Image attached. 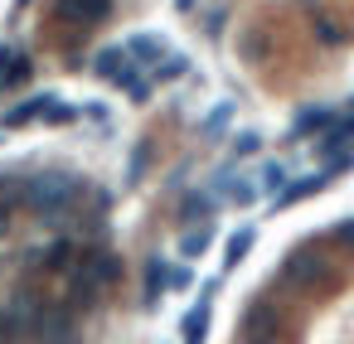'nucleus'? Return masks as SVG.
<instances>
[{"label":"nucleus","mask_w":354,"mask_h":344,"mask_svg":"<svg viewBox=\"0 0 354 344\" xmlns=\"http://www.w3.org/2000/svg\"><path fill=\"white\" fill-rule=\"evenodd\" d=\"M25 199H30L39 213H64V209H73V199H78V180L64 175V170L35 175V180L25 184Z\"/></svg>","instance_id":"f257e3e1"},{"label":"nucleus","mask_w":354,"mask_h":344,"mask_svg":"<svg viewBox=\"0 0 354 344\" xmlns=\"http://www.w3.org/2000/svg\"><path fill=\"white\" fill-rule=\"evenodd\" d=\"M93 68L107 78V83H117V88H127L131 97H146L151 93V83L141 78V68H136V59L127 54V49H102L97 59H93Z\"/></svg>","instance_id":"f03ea898"},{"label":"nucleus","mask_w":354,"mask_h":344,"mask_svg":"<svg viewBox=\"0 0 354 344\" xmlns=\"http://www.w3.org/2000/svg\"><path fill=\"white\" fill-rule=\"evenodd\" d=\"M112 281H117V262H112L107 252H97V257H88V262L78 267V276H73V300H78V305H93Z\"/></svg>","instance_id":"7ed1b4c3"},{"label":"nucleus","mask_w":354,"mask_h":344,"mask_svg":"<svg viewBox=\"0 0 354 344\" xmlns=\"http://www.w3.org/2000/svg\"><path fill=\"white\" fill-rule=\"evenodd\" d=\"M243 344H277V334H281V315H277V305H267V300H257V305H248V315H243Z\"/></svg>","instance_id":"20e7f679"},{"label":"nucleus","mask_w":354,"mask_h":344,"mask_svg":"<svg viewBox=\"0 0 354 344\" xmlns=\"http://www.w3.org/2000/svg\"><path fill=\"white\" fill-rule=\"evenodd\" d=\"M112 10V0H54V20L59 25H102Z\"/></svg>","instance_id":"39448f33"},{"label":"nucleus","mask_w":354,"mask_h":344,"mask_svg":"<svg viewBox=\"0 0 354 344\" xmlns=\"http://www.w3.org/2000/svg\"><path fill=\"white\" fill-rule=\"evenodd\" d=\"M30 122H73V107H64L59 97H35L6 117V126H30Z\"/></svg>","instance_id":"423d86ee"},{"label":"nucleus","mask_w":354,"mask_h":344,"mask_svg":"<svg viewBox=\"0 0 354 344\" xmlns=\"http://www.w3.org/2000/svg\"><path fill=\"white\" fill-rule=\"evenodd\" d=\"M320 271H325V262L315 257V247H296V252L286 257V267H281V276H277V281H281L286 291H296V286H306V281H315Z\"/></svg>","instance_id":"0eeeda50"},{"label":"nucleus","mask_w":354,"mask_h":344,"mask_svg":"<svg viewBox=\"0 0 354 344\" xmlns=\"http://www.w3.org/2000/svg\"><path fill=\"white\" fill-rule=\"evenodd\" d=\"M30 334H35V310H30V300L20 296L15 305L0 310V344H25Z\"/></svg>","instance_id":"6e6552de"},{"label":"nucleus","mask_w":354,"mask_h":344,"mask_svg":"<svg viewBox=\"0 0 354 344\" xmlns=\"http://www.w3.org/2000/svg\"><path fill=\"white\" fill-rule=\"evenodd\" d=\"M68 334H73V325H68L64 310H44V315H35V339H39V344H68Z\"/></svg>","instance_id":"1a4fd4ad"},{"label":"nucleus","mask_w":354,"mask_h":344,"mask_svg":"<svg viewBox=\"0 0 354 344\" xmlns=\"http://www.w3.org/2000/svg\"><path fill=\"white\" fill-rule=\"evenodd\" d=\"M180 334H185V344H204V334H209V300H199V305L185 315Z\"/></svg>","instance_id":"9d476101"},{"label":"nucleus","mask_w":354,"mask_h":344,"mask_svg":"<svg viewBox=\"0 0 354 344\" xmlns=\"http://www.w3.org/2000/svg\"><path fill=\"white\" fill-rule=\"evenodd\" d=\"M252 242H257V228H243V233H233V238H228V247H223V267H238V262L252 252Z\"/></svg>","instance_id":"9b49d317"},{"label":"nucleus","mask_w":354,"mask_h":344,"mask_svg":"<svg viewBox=\"0 0 354 344\" xmlns=\"http://www.w3.org/2000/svg\"><path fill=\"white\" fill-rule=\"evenodd\" d=\"M127 54H131V59H151V64H160L165 44H160V39H151V35H136V39H127Z\"/></svg>","instance_id":"f8f14e48"},{"label":"nucleus","mask_w":354,"mask_h":344,"mask_svg":"<svg viewBox=\"0 0 354 344\" xmlns=\"http://www.w3.org/2000/svg\"><path fill=\"white\" fill-rule=\"evenodd\" d=\"M335 126V112L330 107H315V112H306L301 122H296V136H310V131H330Z\"/></svg>","instance_id":"ddd939ff"},{"label":"nucleus","mask_w":354,"mask_h":344,"mask_svg":"<svg viewBox=\"0 0 354 344\" xmlns=\"http://www.w3.org/2000/svg\"><path fill=\"white\" fill-rule=\"evenodd\" d=\"M209 238H214L209 228H189V233L180 238V252H185V257H199V252L209 247Z\"/></svg>","instance_id":"4468645a"},{"label":"nucleus","mask_w":354,"mask_h":344,"mask_svg":"<svg viewBox=\"0 0 354 344\" xmlns=\"http://www.w3.org/2000/svg\"><path fill=\"white\" fill-rule=\"evenodd\" d=\"M180 73H185V59H165V68L156 64V73H151V78H180Z\"/></svg>","instance_id":"2eb2a0df"},{"label":"nucleus","mask_w":354,"mask_h":344,"mask_svg":"<svg viewBox=\"0 0 354 344\" xmlns=\"http://www.w3.org/2000/svg\"><path fill=\"white\" fill-rule=\"evenodd\" d=\"M257 146H262V141H257V136H252V131H243V136H238V141H233V151H238V155H252V151H257Z\"/></svg>","instance_id":"dca6fc26"},{"label":"nucleus","mask_w":354,"mask_h":344,"mask_svg":"<svg viewBox=\"0 0 354 344\" xmlns=\"http://www.w3.org/2000/svg\"><path fill=\"white\" fill-rule=\"evenodd\" d=\"M335 242H344V247H354V218H344V223H335Z\"/></svg>","instance_id":"f3484780"},{"label":"nucleus","mask_w":354,"mask_h":344,"mask_svg":"<svg viewBox=\"0 0 354 344\" xmlns=\"http://www.w3.org/2000/svg\"><path fill=\"white\" fill-rule=\"evenodd\" d=\"M223 122H228V107H214V117H209V126H204V131L214 136V131H223Z\"/></svg>","instance_id":"a211bd4d"},{"label":"nucleus","mask_w":354,"mask_h":344,"mask_svg":"<svg viewBox=\"0 0 354 344\" xmlns=\"http://www.w3.org/2000/svg\"><path fill=\"white\" fill-rule=\"evenodd\" d=\"M320 39H325V44H339V30H335L330 20H320Z\"/></svg>","instance_id":"6ab92c4d"},{"label":"nucleus","mask_w":354,"mask_h":344,"mask_svg":"<svg viewBox=\"0 0 354 344\" xmlns=\"http://www.w3.org/2000/svg\"><path fill=\"white\" fill-rule=\"evenodd\" d=\"M6 64H10V49H0V68H6Z\"/></svg>","instance_id":"aec40b11"}]
</instances>
